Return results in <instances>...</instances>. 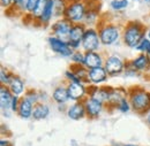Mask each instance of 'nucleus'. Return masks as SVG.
Instances as JSON below:
<instances>
[{"instance_id":"nucleus-1","label":"nucleus","mask_w":150,"mask_h":146,"mask_svg":"<svg viewBox=\"0 0 150 146\" xmlns=\"http://www.w3.org/2000/svg\"><path fill=\"white\" fill-rule=\"evenodd\" d=\"M147 30L144 23L139 20H131L127 21L122 25V34H121V41L122 44L128 47L135 50L139 43L147 37Z\"/></svg>"},{"instance_id":"nucleus-2","label":"nucleus","mask_w":150,"mask_h":146,"mask_svg":"<svg viewBox=\"0 0 150 146\" xmlns=\"http://www.w3.org/2000/svg\"><path fill=\"white\" fill-rule=\"evenodd\" d=\"M96 28L98 29L102 46H105V47L113 46V45H117L121 40L122 27L118 23L106 21L102 18Z\"/></svg>"},{"instance_id":"nucleus-3","label":"nucleus","mask_w":150,"mask_h":146,"mask_svg":"<svg viewBox=\"0 0 150 146\" xmlns=\"http://www.w3.org/2000/svg\"><path fill=\"white\" fill-rule=\"evenodd\" d=\"M128 99L131 101L132 110L139 115L144 116L150 110V91L135 85L128 89Z\"/></svg>"},{"instance_id":"nucleus-4","label":"nucleus","mask_w":150,"mask_h":146,"mask_svg":"<svg viewBox=\"0 0 150 146\" xmlns=\"http://www.w3.org/2000/svg\"><path fill=\"white\" fill-rule=\"evenodd\" d=\"M86 14H87V5L84 0H72L65 11L64 18L73 24H77V23H83Z\"/></svg>"},{"instance_id":"nucleus-5","label":"nucleus","mask_w":150,"mask_h":146,"mask_svg":"<svg viewBox=\"0 0 150 146\" xmlns=\"http://www.w3.org/2000/svg\"><path fill=\"white\" fill-rule=\"evenodd\" d=\"M126 65H127V60H125L119 54L111 53L105 56L104 68L106 69L110 77H117L122 75L126 69Z\"/></svg>"},{"instance_id":"nucleus-6","label":"nucleus","mask_w":150,"mask_h":146,"mask_svg":"<svg viewBox=\"0 0 150 146\" xmlns=\"http://www.w3.org/2000/svg\"><path fill=\"white\" fill-rule=\"evenodd\" d=\"M102 43L96 27L87 28L84 36L82 38V51L84 52H98L100 51Z\"/></svg>"},{"instance_id":"nucleus-7","label":"nucleus","mask_w":150,"mask_h":146,"mask_svg":"<svg viewBox=\"0 0 150 146\" xmlns=\"http://www.w3.org/2000/svg\"><path fill=\"white\" fill-rule=\"evenodd\" d=\"M84 2L87 5V14L83 23L86 24L87 28L97 27L102 18V15H100L102 5L99 0H84Z\"/></svg>"},{"instance_id":"nucleus-8","label":"nucleus","mask_w":150,"mask_h":146,"mask_svg":"<svg viewBox=\"0 0 150 146\" xmlns=\"http://www.w3.org/2000/svg\"><path fill=\"white\" fill-rule=\"evenodd\" d=\"M47 45L51 48V51L57 55H60L62 58H71L73 54V50L69 47V44L67 39H62L53 35L47 37Z\"/></svg>"},{"instance_id":"nucleus-9","label":"nucleus","mask_w":150,"mask_h":146,"mask_svg":"<svg viewBox=\"0 0 150 146\" xmlns=\"http://www.w3.org/2000/svg\"><path fill=\"white\" fill-rule=\"evenodd\" d=\"M84 107H86V113H87V117L90 120H96L98 117H100V115L104 113V110H106L105 104L96 100L91 97H87L83 101Z\"/></svg>"},{"instance_id":"nucleus-10","label":"nucleus","mask_w":150,"mask_h":146,"mask_svg":"<svg viewBox=\"0 0 150 146\" xmlns=\"http://www.w3.org/2000/svg\"><path fill=\"white\" fill-rule=\"evenodd\" d=\"M67 90L71 101H84L88 97V85L84 83L67 82Z\"/></svg>"},{"instance_id":"nucleus-11","label":"nucleus","mask_w":150,"mask_h":146,"mask_svg":"<svg viewBox=\"0 0 150 146\" xmlns=\"http://www.w3.org/2000/svg\"><path fill=\"white\" fill-rule=\"evenodd\" d=\"M72 25H73V23H71L65 18H58L50 25L51 35L62 38V39H67V37L69 35V31L72 29Z\"/></svg>"},{"instance_id":"nucleus-12","label":"nucleus","mask_w":150,"mask_h":146,"mask_svg":"<svg viewBox=\"0 0 150 146\" xmlns=\"http://www.w3.org/2000/svg\"><path fill=\"white\" fill-rule=\"evenodd\" d=\"M113 86L109 85H100V86H95V85H88V97H91L96 100L103 102V104H108L111 92H112Z\"/></svg>"},{"instance_id":"nucleus-13","label":"nucleus","mask_w":150,"mask_h":146,"mask_svg":"<svg viewBox=\"0 0 150 146\" xmlns=\"http://www.w3.org/2000/svg\"><path fill=\"white\" fill-rule=\"evenodd\" d=\"M109 77L110 76L104 67L89 69V72H88V85H95V86L104 85L108 82Z\"/></svg>"},{"instance_id":"nucleus-14","label":"nucleus","mask_w":150,"mask_h":146,"mask_svg":"<svg viewBox=\"0 0 150 146\" xmlns=\"http://www.w3.org/2000/svg\"><path fill=\"white\" fill-rule=\"evenodd\" d=\"M66 115L72 121H80L87 117L86 107L83 101H73L72 104H68V108L66 112Z\"/></svg>"},{"instance_id":"nucleus-15","label":"nucleus","mask_w":150,"mask_h":146,"mask_svg":"<svg viewBox=\"0 0 150 146\" xmlns=\"http://www.w3.org/2000/svg\"><path fill=\"white\" fill-rule=\"evenodd\" d=\"M51 99L56 105L61 104H68L71 101L68 90H67V83H60L51 92Z\"/></svg>"},{"instance_id":"nucleus-16","label":"nucleus","mask_w":150,"mask_h":146,"mask_svg":"<svg viewBox=\"0 0 150 146\" xmlns=\"http://www.w3.org/2000/svg\"><path fill=\"white\" fill-rule=\"evenodd\" d=\"M128 63L132 67L139 72L140 74L147 73L150 70V56L149 54H144V53H140L135 58H133L132 60H128Z\"/></svg>"},{"instance_id":"nucleus-17","label":"nucleus","mask_w":150,"mask_h":146,"mask_svg":"<svg viewBox=\"0 0 150 146\" xmlns=\"http://www.w3.org/2000/svg\"><path fill=\"white\" fill-rule=\"evenodd\" d=\"M105 63V56L104 54L98 52H86V59H84V67L87 69H93L98 67H104Z\"/></svg>"},{"instance_id":"nucleus-18","label":"nucleus","mask_w":150,"mask_h":146,"mask_svg":"<svg viewBox=\"0 0 150 146\" xmlns=\"http://www.w3.org/2000/svg\"><path fill=\"white\" fill-rule=\"evenodd\" d=\"M34 107L35 105L24 95L21 97L20 100L19 110L16 113V115L22 120H33V113H34Z\"/></svg>"},{"instance_id":"nucleus-19","label":"nucleus","mask_w":150,"mask_h":146,"mask_svg":"<svg viewBox=\"0 0 150 146\" xmlns=\"http://www.w3.org/2000/svg\"><path fill=\"white\" fill-rule=\"evenodd\" d=\"M127 95H128V90H126L124 88H113L112 92H111V95H110V99H109L108 104L105 105L106 110H115L117 105L120 102V100L122 98L127 97Z\"/></svg>"},{"instance_id":"nucleus-20","label":"nucleus","mask_w":150,"mask_h":146,"mask_svg":"<svg viewBox=\"0 0 150 146\" xmlns=\"http://www.w3.org/2000/svg\"><path fill=\"white\" fill-rule=\"evenodd\" d=\"M8 89L11 90V92H12L14 95H18V97H23V95L25 94L27 90H28V89L25 88V82H24V79H23L21 76L16 75V74H14V76H13L11 83L8 84Z\"/></svg>"},{"instance_id":"nucleus-21","label":"nucleus","mask_w":150,"mask_h":146,"mask_svg":"<svg viewBox=\"0 0 150 146\" xmlns=\"http://www.w3.org/2000/svg\"><path fill=\"white\" fill-rule=\"evenodd\" d=\"M14 94L11 92L8 86L1 85L0 86V110L1 112L11 110V102Z\"/></svg>"},{"instance_id":"nucleus-22","label":"nucleus","mask_w":150,"mask_h":146,"mask_svg":"<svg viewBox=\"0 0 150 146\" xmlns=\"http://www.w3.org/2000/svg\"><path fill=\"white\" fill-rule=\"evenodd\" d=\"M50 114H51V108L47 102H38L34 107L33 120H35V121L45 120L50 116Z\"/></svg>"},{"instance_id":"nucleus-23","label":"nucleus","mask_w":150,"mask_h":146,"mask_svg":"<svg viewBox=\"0 0 150 146\" xmlns=\"http://www.w3.org/2000/svg\"><path fill=\"white\" fill-rule=\"evenodd\" d=\"M87 30V27L84 23H77L73 24L72 29L69 31V35L67 37L68 41H81L82 43V38L84 36V32Z\"/></svg>"},{"instance_id":"nucleus-24","label":"nucleus","mask_w":150,"mask_h":146,"mask_svg":"<svg viewBox=\"0 0 150 146\" xmlns=\"http://www.w3.org/2000/svg\"><path fill=\"white\" fill-rule=\"evenodd\" d=\"M69 69H72L75 73V75L79 77V79L88 85V72L89 69H87L84 66H80V65H71Z\"/></svg>"},{"instance_id":"nucleus-25","label":"nucleus","mask_w":150,"mask_h":146,"mask_svg":"<svg viewBox=\"0 0 150 146\" xmlns=\"http://www.w3.org/2000/svg\"><path fill=\"white\" fill-rule=\"evenodd\" d=\"M72 0H54V18H64L65 11Z\"/></svg>"},{"instance_id":"nucleus-26","label":"nucleus","mask_w":150,"mask_h":146,"mask_svg":"<svg viewBox=\"0 0 150 146\" xmlns=\"http://www.w3.org/2000/svg\"><path fill=\"white\" fill-rule=\"evenodd\" d=\"M14 76V73H12L9 69H7L5 66L0 67V84L8 86V84L11 83L12 78Z\"/></svg>"},{"instance_id":"nucleus-27","label":"nucleus","mask_w":150,"mask_h":146,"mask_svg":"<svg viewBox=\"0 0 150 146\" xmlns=\"http://www.w3.org/2000/svg\"><path fill=\"white\" fill-rule=\"evenodd\" d=\"M131 0H111L110 8L114 12H124L129 6Z\"/></svg>"},{"instance_id":"nucleus-28","label":"nucleus","mask_w":150,"mask_h":146,"mask_svg":"<svg viewBox=\"0 0 150 146\" xmlns=\"http://www.w3.org/2000/svg\"><path fill=\"white\" fill-rule=\"evenodd\" d=\"M115 110H118V112L121 113V114H127V113L131 112L132 105H131L129 99H128V97H125V98H122V99L120 100V102L117 105Z\"/></svg>"},{"instance_id":"nucleus-29","label":"nucleus","mask_w":150,"mask_h":146,"mask_svg":"<svg viewBox=\"0 0 150 146\" xmlns=\"http://www.w3.org/2000/svg\"><path fill=\"white\" fill-rule=\"evenodd\" d=\"M72 61V65H80L83 66L84 65V59H86V52L80 50V51H75L73 52L72 56L69 58Z\"/></svg>"},{"instance_id":"nucleus-30","label":"nucleus","mask_w":150,"mask_h":146,"mask_svg":"<svg viewBox=\"0 0 150 146\" xmlns=\"http://www.w3.org/2000/svg\"><path fill=\"white\" fill-rule=\"evenodd\" d=\"M139 53H144V54H149L150 53V40L146 37V38H143L140 43H139V45L136 46V48H135Z\"/></svg>"},{"instance_id":"nucleus-31","label":"nucleus","mask_w":150,"mask_h":146,"mask_svg":"<svg viewBox=\"0 0 150 146\" xmlns=\"http://www.w3.org/2000/svg\"><path fill=\"white\" fill-rule=\"evenodd\" d=\"M25 98H28L34 105H36L38 102H40V99H39V90H35V89H28L25 94H24Z\"/></svg>"},{"instance_id":"nucleus-32","label":"nucleus","mask_w":150,"mask_h":146,"mask_svg":"<svg viewBox=\"0 0 150 146\" xmlns=\"http://www.w3.org/2000/svg\"><path fill=\"white\" fill-rule=\"evenodd\" d=\"M125 77H127V78H135V77H139L141 74L139 73V72H136L133 67H132L131 65L128 63V61H127V65H126V69H125V72L122 74Z\"/></svg>"},{"instance_id":"nucleus-33","label":"nucleus","mask_w":150,"mask_h":146,"mask_svg":"<svg viewBox=\"0 0 150 146\" xmlns=\"http://www.w3.org/2000/svg\"><path fill=\"white\" fill-rule=\"evenodd\" d=\"M65 78H66L67 82H72V83H82V82L79 79V77L75 75L74 72H73L72 69H69V68L65 72Z\"/></svg>"},{"instance_id":"nucleus-34","label":"nucleus","mask_w":150,"mask_h":146,"mask_svg":"<svg viewBox=\"0 0 150 146\" xmlns=\"http://www.w3.org/2000/svg\"><path fill=\"white\" fill-rule=\"evenodd\" d=\"M20 100H21V97H18V95H14L13 99H12V102H11V110H12L14 114H16L18 110H19Z\"/></svg>"},{"instance_id":"nucleus-35","label":"nucleus","mask_w":150,"mask_h":146,"mask_svg":"<svg viewBox=\"0 0 150 146\" xmlns=\"http://www.w3.org/2000/svg\"><path fill=\"white\" fill-rule=\"evenodd\" d=\"M39 0H29V5H28V11H27V14L25 15H31V13L34 12L36 5L38 4Z\"/></svg>"},{"instance_id":"nucleus-36","label":"nucleus","mask_w":150,"mask_h":146,"mask_svg":"<svg viewBox=\"0 0 150 146\" xmlns=\"http://www.w3.org/2000/svg\"><path fill=\"white\" fill-rule=\"evenodd\" d=\"M0 4H1V7L7 11L14 5V0H0Z\"/></svg>"},{"instance_id":"nucleus-37","label":"nucleus","mask_w":150,"mask_h":146,"mask_svg":"<svg viewBox=\"0 0 150 146\" xmlns=\"http://www.w3.org/2000/svg\"><path fill=\"white\" fill-rule=\"evenodd\" d=\"M0 146H13V143L11 142L9 138L2 136L1 139H0Z\"/></svg>"},{"instance_id":"nucleus-38","label":"nucleus","mask_w":150,"mask_h":146,"mask_svg":"<svg viewBox=\"0 0 150 146\" xmlns=\"http://www.w3.org/2000/svg\"><path fill=\"white\" fill-rule=\"evenodd\" d=\"M57 108L59 112L61 113H66L67 112V108H68V104H61V105H57Z\"/></svg>"},{"instance_id":"nucleus-39","label":"nucleus","mask_w":150,"mask_h":146,"mask_svg":"<svg viewBox=\"0 0 150 146\" xmlns=\"http://www.w3.org/2000/svg\"><path fill=\"white\" fill-rule=\"evenodd\" d=\"M143 117H144V122H146V124H147V126H148V128L150 129V110L146 114V115H144V116H143Z\"/></svg>"},{"instance_id":"nucleus-40","label":"nucleus","mask_w":150,"mask_h":146,"mask_svg":"<svg viewBox=\"0 0 150 146\" xmlns=\"http://www.w3.org/2000/svg\"><path fill=\"white\" fill-rule=\"evenodd\" d=\"M147 38L150 40V28H148V30H147Z\"/></svg>"},{"instance_id":"nucleus-41","label":"nucleus","mask_w":150,"mask_h":146,"mask_svg":"<svg viewBox=\"0 0 150 146\" xmlns=\"http://www.w3.org/2000/svg\"><path fill=\"white\" fill-rule=\"evenodd\" d=\"M122 146H140V145H136V144H124Z\"/></svg>"},{"instance_id":"nucleus-42","label":"nucleus","mask_w":150,"mask_h":146,"mask_svg":"<svg viewBox=\"0 0 150 146\" xmlns=\"http://www.w3.org/2000/svg\"><path fill=\"white\" fill-rule=\"evenodd\" d=\"M20 1H21V0H14V6H16V5L19 4Z\"/></svg>"},{"instance_id":"nucleus-43","label":"nucleus","mask_w":150,"mask_h":146,"mask_svg":"<svg viewBox=\"0 0 150 146\" xmlns=\"http://www.w3.org/2000/svg\"><path fill=\"white\" fill-rule=\"evenodd\" d=\"M133 1H136V2H142V1H144V0H133Z\"/></svg>"},{"instance_id":"nucleus-44","label":"nucleus","mask_w":150,"mask_h":146,"mask_svg":"<svg viewBox=\"0 0 150 146\" xmlns=\"http://www.w3.org/2000/svg\"><path fill=\"white\" fill-rule=\"evenodd\" d=\"M144 1H146V2H148V4L150 5V0H144Z\"/></svg>"},{"instance_id":"nucleus-45","label":"nucleus","mask_w":150,"mask_h":146,"mask_svg":"<svg viewBox=\"0 0 150 146\" xmlns=\"http://www.w3.org/2000/svg\"><path fill=\"white\" fill-rule=\"evenodd\" d=\"M149 56H150V53H149Z\"/></svg>"}]
</instances>
